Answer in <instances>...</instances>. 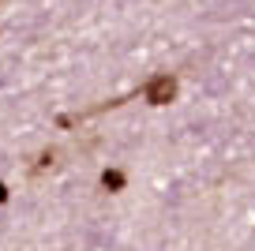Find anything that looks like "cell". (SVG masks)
I'll return each mask as SVG.
<instances>
[{"instance_id": "cell-1", "label": "cell", "mask_w": 255, "mask_h": 251, "mask_svg": "<svg viewBox=\"0 0 255 251\" xmlns=\"http://www.w3.org/2000/svg\"><path fill=\"white\" fill-rule=\"evenodd\" d=\"M143 98H146L150 105H169V102L176 98V79H173V75H154L150 83H146Z\"/></svg>"}, {"instance_id": "cell-2", "label": "cell", "mask_w": 255, "mask_h": 251, "mask_svg": "<svg viewBox=\"0 0 255 251\" xmlns=\"http://www.w3.org/2000/svg\"><path fill=\"white\" fill-rule=\"evenodd\" d=\"M102 188L120 191V188H124V173H120V169H105V173H102Z\"/></svg>"}, {"instance_id": "cell-3", "label": "cell", "mask_w": 255, "mask_h": 251, "mask_svg": "<svg viewBox=\"0 0 255 251\" xmlns=\"http://www.w3.org/2000/svg\"><path fill=\"white\" fill-rule=\"evenodd\" d=\"M0 203H8V188L4 184H0Z\"/></svg>"}]
</instances>
